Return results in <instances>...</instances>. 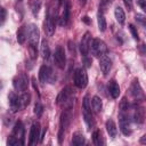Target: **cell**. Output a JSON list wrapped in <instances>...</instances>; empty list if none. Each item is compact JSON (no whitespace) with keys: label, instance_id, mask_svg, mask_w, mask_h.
<instances>
[{"label":"cell","instance_id":"cell-1","mask_svg":"<svg viewBox=\"0 0 146 146\" xmlns=\"http://www.w3.org/2000/svg\"><path fill=\"white\" fill-rule=\"evenodd\" d=\"M39 36H40V32H39V29L36 27V25L34 24H31L29 26V42H30V47H29V50H30V55H31V58H35L38 56V42H39Z\"/></svg>","mask_w":146,"mask_h":146},{"label":"cell","instance_id":"cell-2","mask_svg":"<svg viewBox=\"0 0 146 146\" xmlns=\"http://www.w3.org/2000/svg\"><path fill=\"white\" fill-rule=\"evenodd\" d=\"M72 119V111L71 108H66L60 114V120H59V131H58V143L62 144L63 141V137L65 135V131L71 122Z\"/></svg>","mask_w":146,"mask_h":146},{"label":"cell","instance_id":"cell-3","mask_svg":"<svg viewBox=\"0 0 146 146\" xmlns=\"http://www.w3.org/2000/svg\"><path fill=\"white\" fill-rule=\"evenodd\" d=\"M39 79L42 83H54L56 81V75L50 66L42 65L39 71Z\"/></svg>","mask_w":146,"mask_h":146},{"label":"cell","instance_id":"cell-4","mask_svg":"<svg viewBox=\"0 0 146 146\" xmlns=\"http://www.w3.org/2000/svg\"><path fill=\"white\" fill-rule=\"evenodd\" d=\"M90 50H91V52H92L94 56H96V57H102V56H104V55L106 54V51H107V46H106V43H105L103 40L96 38V39H92V41H91Z\"/></svg>","mask_w":146,"mask_h":146},{"label":"cell","instance_id":"cell-5","mask_svg":"<svg viewBox=\"0 0 146 146\" xmlns=\"http://www.w3.org/2000/svg\"><path fill=\"white\" fill-rule=\"evenodd\" d=\"M74 84L80 89H83V88L87 87V84H88V74H87L84 67H79V68L75 70V72H74Z\"/></svg>","mask_w":146,"mask_h":146},{"label":"cell","instance_id":"cell-6","mask_svg":"<svg viewBox=\"0 0 146 146\" xmlns=\"http://www.w3.org/2000/svg\"><path fill=\"white\" fill-rule=\"evenodd\" d=\"M120 119V129L124 136H129L131 133V125H130V119L128 115V111H120L119 114Z\"/></svg>","mask_w":146,"mask_h":146},{"label":"cell","instance_id":"cell-7","mask_svg":"<svg viewBox=\"0 0 146 146\" xmlns=\"http://www.w3.org/2000/svg\"><path fill=\"white\" fill-rule=\"evenodd\" d=\"M13 86L15 88V90L17 91H25L29 87V78L26 74L21 73L18 75H16L13 80Z\"/></svg>","mask_w":146,"mask_h":146},{"label":"cell","instance_id":"cell-8","mask_svg":"<svg viewBox=\"0 0 146 146\" xmlns=\"http://www.w3.org/2000/svg\"><path fill=\"white\" fill-rule=\"evenodd\" d=\"M65 62H66V58H65L64 48L62 46H57V48L55 49V54H54V63L57 67L64 68Z\"/></svg>","mask_w":146,"mask_h":146},{"label":"cell","instance_id":"cell-9","mask_svg":"<svg viewBox=\"0 0 146 146\" xmlns=\"http://www.w3.org/2000/svg\"><path fill=\"white\" fill-rule=\"evenodd\" d=\"M39 140H41V135H40V124L38 122L33 123L30 129V135H29V145H35Z\"/></svg>","mask_w":146,"mask_h":146},{"label":"cell","instance_id":"cell-10","mask_svg":"<svg viewBox=\"0 0 146 146\" xmlns=\"http://www.w3.org/2000/svg\"><path fill=\"white\" fill-rule=\"evenodd\" d=\"M8 98H9V107H10V111L13 113H16L17 111L23 110L22 102H21V96L16 95L15 92H10Z\"/></svg>","mask_w":146,"mask_h":146},{"label":"cell","instance_id":"cell-11","mask_svg":"<svg viewBox=\"0 0 146 146\" xmlns=\"http://www.w3.org/2000/svg\"><path fill=\"white\" fill-rule=\"evenodd\" d=\"M91 36H90V33L89 32H86L84 35L82 36L81 39V43H80V51H81V55L84 57L88 55V52L90 51V46H91Z\"/></svg>","mask_w":146,"mask_h":146},{"label":"cell","instance_id":"cell-12","mask_svg":"<svg viewBox=\"0 0 146 146\" xmlns=\"http://www.w3.org/2000/svg\"><path fill=\"white\" fill-rule=\"evenodd\" d=\"M62 5H63V11H62V15L59 18V23L62 26H65V25H67L68 19H70V2H68V0H63Z\"/></svg>","mask_w":146,"mask_h":146},{"label":"cell","instance_id":"cell-13","mask_svg":"<svg viewBox=\"0 0 146 146\" xmlns=\"http://www.w3.org/2000/svg\"><path fill=\"white\" fill-rule=\"evenodd\" d=\"M54 16L51 15L50 11H48L47 14V18L44 21V32L47 33L48 36H51L55 32V21H54Z\"/></svg>","mask_w":146,"mask_h":146},{"label":"cell","instance_id":"cell-14","mask_svg":"<svg viewBox=\"0 0 146 146\" xmlns=\"http://www.w3.org/2000/svg\"><path fill=\"white\" fill-rule=\"evenodd\" d=\"M130 95L135 98V99H140L144 97V94H143V90H141V87L138 82V80H133L131 86H130Z\"/></svg>","mask_w":146,"mask_h":146},{"label":"cell","instance_id":"cell-15","mask_svg":"<svg viewBox=\"0 0 146 146\" xmlns=\"http://www.w3.org/2000/svg\"><path fill=\"white\" fill-rule=\"evenodd\" d=\"M71 95H72V89H71V87H65V88H63V89L60 90V92L58 94V96H57L56 103H57L58 105L66 103V102L70 99Z\"/></svg>","mask_w":146,"mask_h":146},{"label":"cell","instance_id":"cell-16","mask_svg":"<svg viewBox=\"0 0 146 146\" xmlns=\"http://www.w3.org/2000/svg\"><path fill=\"white\" fill-rule=\"evenodd\" d=\"M99 67H100L103 74L104 75H107L108 72H110V70H111V67H112V60H111V58L108 56H106V55L102 56L100 59H99Z\"/></svg>","mask_w":146,"mask_h":146},{"label":"cell","instance_id":"cell-17","mask_svg":"<svg viewBox=\"0 0 146 146\" xmlns=\"http://www.w3.org/2000/svg\"><path fill=\"white\" fill-rule=\"evenodd\" d=\"M13 136H15L16 138L21 139L23 143H24V128H23V124L21 121H17L14 129H13Z\"/></svg>","mask_w":146,"mask_h":146},{"label":"cell","instance_id":"cell-18","mask_svg":"<svg viewBox=\"0 0 146 146\" xmlns=\"http://www.w3.org/2000/svg\"><path fill=\"white\" fill-rule=\"evenodd\" d=\"M107 88H108V92L112 96V98H117L119 97V95H120V87H119V84L114 80H111L108 82Z\"/></svg>","mask_w":146,"mask_h":146},{"label":"cell","instance_id":"cell-19","mask_svg":"<svg viewBox=\"0 0 146 146\" xmlns=\"http://www.w3.org/2000/svg\"><path fill=\"white\" fill-rule=\"evenodd\" d=\"M132 117L136 123H143L145 120V110L143 107H136L133 111Z\"/></svg>","mask_w":146,"mask_h":146},{"label":"cell","instance_id":"cell-20","mask_svg":"<svg viewBox=\"0 0 146 146\" xmlns=\"http://www.w3.org/2000/svg\"><path fill=\"white\" fill-rule=\"evenodd\" d=\"M27 36H29V29L25 25H22L17 31V41H18V43L23 44Z\"/></svg>","mask_w":146,"mask_h":146},{"label":"cell","instance_id":"cell-21","mask_svg":"<svg viewBox=\"0 0 146 146\" xmlns=\"http://www.w3.org/2000/svg\"><path fill=\"white\" fill-rule=\"evenodd\" d=\"M105 127H106V130H107V133L110 135V137L114 138L116 136V133H117V128H116L115 122L113 120H108V121H106V125Z\"/></svg>","mask_w":146,"mask_h":146},{"label":"cell","instance_id":"cell-22","mask_svg":"<svg viewBox=\"0 0 146 146\" xmlns=\"http://www.w3.org/2000/svg\"><path fill=\"white\" fill-rule=\"evenodd\" d=\"M114 16H115V19L117 21V23L120 24H123L124 21H125V14H124V10L121 8V7H115L114 9Z\"/></svg>","mask_w":146,"mask_h":146},{"label":"cell","instance_id":"cell-23","mask_svg":"<svg viewBox=\"0 0 146 146\" xmlns=\"http://www.w3.org/2000/svg\"><path fill=\"white\" fill-rule=\"evenodd\" d=\"M97 23H98V29L100 32H104L107 27V24H106V19L104 17V14L102 11H98L97 14Z\"/></svg>","mask_w":146,"mask_h":146},{"label":"cell","instance_id":"cell-24","mask_svg":"<svg viewBox=\"0 0 146 146\" xmlns=\"http://www.w3.org/2000/svg\"><path fill=\"white\" fill-rule=\"evenodd\" d=\"M82 113H83V119H84L88 128L90 129L94 125V117L91 114V110H82Z\"/></svg>","mask_w":146,"mask_h":146},{"label":"cell","instance_id":"cell-25","mask_svg":"<svg viewBox=\"0 0 146 146\" xmlns=\"http://www.w3.org/2000/svg\"><path fill=\"white\" fill-rule=\"evenodd\" d=\"M91 106H92V110H94L96 113H99V112L102 111V107H103L102 99H100L98 96H94V97H92V100H91Z\"/></svg>","mask_w":146,"mask_h":146},{"label":"cell","instance_id":"cell-26","mask_svg":"<svg viewBox=\"0 0 146 146\" xmlns=\"http://www.w3.org/2000/svg\"><path fill=\"white\" fill-rule=\"evenodd\" d=\"M30 8L33 16H36L41 8V0H30Z\"/></svg>","mask_w":146,"mask_h":146},{"label":"cell","instance_id":"cell-27","mask_svg":"<svg viewBox=\"0 0 146 146\" xmlns=\"http://www.w3.org/2000/svg\"><path fill=\"white\" fill-rule=\"evenodd\" d=\"M72 144L74 146H82L84 144V137L82 133L80 132H75L73 133V137H72Z\"/></svg>","mask_w":146,"mask_h":146},{"label":"cell","instance_id":"cell-28","mask_svg":"<svg viewBox=\"0 0 146 146\" xmlns=\"http://www.w3.org/2000/svg\"><path fill=\"white\" fill-rule=\"evenodd\" d=\"M41 54H42V57L43 59H49V56H50V49H49V46H48V42L46 40L42 41V44H41Z\"/></svg>","mask_w":146,"mask_h":146},{"label":"cell","instance_id":"cell-29","mask_svg":"<svg viewBox=\"0 0 146 146\" xmlns=\"http://www.w3.org/2000/svg\"><path fill=\"white\" fill-rule=\"evenodd\" d=\"M92 140L96 146H100L102 144V132L99 130H95L92 132Z\"/></svg>","mask_w":146,"mask_h":146},{"label":"cell","instance_id":"cell-30","mask_svg":"<svg viewBox=\"0 0 146 146\" xmlns=\"http://www.w3.org/2000/svg\"><path fill=\"white\" fill-rule=\"evenodd\" d=\"M30 100H31V95L29 92H24L21 95V102H22V107L25 108L29 104H30Z\"/></svg>","mask_w":146,"mask_h":146},{"label":"cell","instance_id":"cell-31","mask_svg":"<svg viewBox=\"0 0 146 146\" xmlns=\"http://www.w3.org/2000/svg\"><path fill=\"white\" fill-rule=\"evenodd\" d=\"M24 143L21 140V139H18V138H16L15 136H10L9 137V139H8V145L9 146H22Z\"/></svg>","mask_w":146,"mask_h":146},{"label":"cell","instance_id":"cell-32","mask_svg":"<svg viewBox=\"0 0 146 146\" xmlns=\"http://www.w3.org/2000/svg\"><path fill=\"white\" fill-rule=\"evenodd\" d=\"M135 19L138 24H140L141 26L146 27V15H143V14H136L135 15Z\"/></svg>","mask_w":146,"mask_h":146},{"label":"cell","instance_id":"cell-33","mask_svg":"<svg viewBox=\"0 0 146 146\" xmlns=\"http://www.w3.org/2000/svg\"><path fill=\"white\" fill-rule=\"evenodd\" d=\"M112 3V0H100V3H99V11H105Z\"/></svg>","mask_w":146,"mask_h":146},{"label":"cell","instance_id":"cell-34","mask_svg":"<svg viewBox=\"0 0 146 146\" xmlns=\"http://www.w3.org/2000/svg\"><path fill=\"white\" fill-rule=\"evenodd\" d=\"M129 30H130V33H131V35H132V38L135 39V40H138L139 38H138V32H137V29L132 25V24H129Z\"/></svg>","mask_w":146,"mask_h":146},{"label":"cell","instance_id":"cell-35","mask_svg":"<svg viewBox=\"0 0 146 146\" xmlns=\"http://www.w3.org/2000/svg\"><path fill=\"white\" fill-rule=\"evenodd\" d=\"M42 112H43V106H42L40 103H36V104L34 105V113H35L38 116H40V115L42 114Z\"/></svg>","mask_w":146,"mask_h":146},{"label":"cell","instance_id":"cell-36","mask_svg":"<svg viewBox=\"0 0 146 146\" xmlns=\"http://www.w3.org/2000/svg\"><path fill=\"white\" fill-rule=\"evenodd\" d=\"M129 110V104H128V100L125 98H123L120 103V111H128Z\"/></svg>","mask_w":146,"mask_h":146},{"label":"cell","instance_id":"cell-37","mask_svg":"<svg viewBox=\"0 0 146 146\" xmlns=\"http://www.w3.org/2000/svg\"><path fill=\"white\" fill-rule=\"evenodd\" d=\"M137 5L146 13V0H137Z\"/></svg>","mask_w":146,"mask_h":146},{"label":"cell","instance_id":"cell-38","mask_svg":"<svg viewBox=\"0 0 146 146\" xmlns=\"http://www.w3.org/2000/svg\"><path fill=\"white\" fill-rule=\"evenodd\" d=\"M1 25L5 23V19H6V9L5 8H1Z\"/></svg>","mask_w":146,"mask_h":146},{"label":"cell","instance_id":"cell-39","mask_svg":"<svg viewBox=\"0 0 146 146\" xmlns=\"http://www.w3.org/2000/svg\"><path fill=\"white\" fill-rule=\"evenodd\" d=\"M131 1H132V0H124V3H125V6L128 7V10H131V8H132Z\"/></svg>","mask_w":146,"mask_h":146},{"label":"cell","instance_id":"cell-40","mask_svg":"<svg viewBox=\"0 0 146 146\" xmlns=\"http://www.w3.org/2000/svg\"><path fill=\"white\" fill-rule=\"evenodd\" d=\"M84 64H86V67H89L90 64H91V60H90L87 56H84Z\"/></svg>","mask_w":146,"mask_h":146},{"label":"cell","instance_id":"cell-41","mask_svg":"<svg viewBox=\"0 0 146 146\" xmlns=\"http://www.w3.org/2000/svg\"><path fill=\"white\" fill-rule=\"evenodd\" d=\"M140 143L144 144V145H146V133H145L143 137H140Z\"/></svg>","mask_w":146,"mask_h":146},{"label":"cell","instance_id":"cell-42","mask_svg":"<svg viewBox=\"0 0 146 146\" xmlns=\"http://www.w3.org/2000/svg\"><path fill=\"white\" fill-rule=\"evenodd\" d=\"M82 19H83V21H84V22H86V23H87V24H89V23H90V22H89V19H88V17H87V16H86V17H83V18H82Z\"/></svg>","mask_w":146,"mask_h":146},{"label":"cell","instance_id":"cell-43","mask_svg":"<svg viewBox=\"0 0 146 146\" xmlns=\"http://www.w3.org/2000/svg\"><path fill=\"white\" fill-rule=\"evenodd\" d=\"M18 1H22V0H18Z\"/></svg>","mask_w":146,"mask_h":146}]
</instances>
